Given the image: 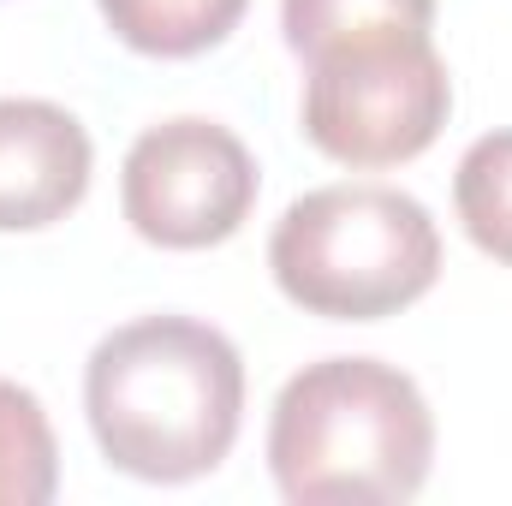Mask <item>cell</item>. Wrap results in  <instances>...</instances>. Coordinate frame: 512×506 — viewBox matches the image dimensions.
<instances>
[{"mask_svg":"<svg viewBox=\"0 0 512 506\" xmlns=\"http://www.w3.org/2000/svg\"><path fill=\"white\" fill-rule=\"evenodd\" d=\"M453 209L465 239L512 268V131H483L453 173Z\"/></svg>","mask_w":512,"mask_h":506,"instance_id":"10","label":"cell"},{"mask_svg":"<svg viewBox=\"0 0 512 506\" xmlns=\"http://www.w3.org/2000/svg\"><path fill=\"white\" fill-rule=\"evenodd\" d=\"M256 155L203 114H179L137 131L120 167V209L155 251L227 245L256 209Z\"/></svg>","mask_w":512,"mask_h":506,"instance_id":"5","label":"cell"},{"mask_svg":"<svg viewBox=\"0 0 512 506\" xmlns=\"http://www.w3.org/2000/svg\"><path fill=\"white\" fill-rule=\"evenodd\" d=\"M60 489V441L30 387L0 376V506H48Z\"/></svg>","mask_w":512,"mask_h":506,"instance_id":"9","label":"cell"},{"mask_svg":"<svg viewBox=\"0 0 512 506\" xmlns=\"http://www.w3.org/2000/svg\"><path fill=\"white\" fill-rule=\"evenodd\" d=\"M84 417L114 471L197 483L221 471L245 423V358L197 316H137L84 364Z\"/></svg>","mask_w":512,"mask_h":506,"instance_id":"1","label":"cell"},{"mask_svg":"<svg viewBox=\"0 0 512 506\" xmlns=\"http://www.w3.org/2000/svg\"><path fill=\"white\" fill-rule=\"evenodd\" d=\"M453 114V78L429 36H387L310 60L304 137L340 167L417 161Z\"/></svg>","mask_w":512,"mask_h":506,"instance_id":"4","label":"cell"},{"mask_svg":"<svg viewBox=\"0 0 512 506\" xmlns=\"http://www.w3.org/2000/svg\"><path fill=\"white\" fill-rule=\"evenodd\" d=\"M435 411L382 358H322L268 411V471L292 506H399L429 483Z\"/></svg>","mask_w":512,"mask_h":506,"instance_id":"2","label":"cell"},{"mask_svg":"<svg viewBox=\"0 0 512 506\" xmlns=\"http://www.w3.org/2000/svg\"><path fill=\"white\" fill-rule=\"evenodd\" d=\"M96 173L90 131L42 96H0V233L66 221Z\"/></svg>","mask_w":512,"mask_h":506,"instance_id":"6","label":"cell"},{"mask_svg":"<svg viewBox=\"0 0 512 506\" xmlns=\"http://www.w3.org/2000/svg\"><path fill=\"white\" fill-rule=\"evenodd\" d=\"M96 6L131 54L197 60L239 30L251 0H96Z\"/></svg>","mask_w":512,"mask_h":506,"instance_id":"8","label":"cell"},{"mask_svg":"<svg viewBox=\"0 0 512 506\" xmlns=\"http://www.w3.org/2000/svg\"><path fill=\"white\" fill-rule=\"evenodd\" d=\"M268 274L304 316L387 322L441 280V233L399 185H322L274 221Z\"/></svg>","mask_w":512,"mask_h":506,"instance_id":"3","label":"cell"},{"mask_svg":"<svg viewBox=\"0 0 512 506\" xmlns=\"http://www.w3.org/2000/svg\"><path fill=\"white\" fill-rule=\"evenodd\" d=\"M429 30H435V0H280V36L304 66L334 48L429 36Z\"/></svg>","mask_w":512,"mask_h":506,"instance_id":"7","label":"cell"}]
</instances>
